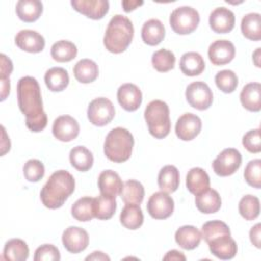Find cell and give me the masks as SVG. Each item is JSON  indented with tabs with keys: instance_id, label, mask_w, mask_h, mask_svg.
Wrapping results in <instances>:
<instances>
[{
	"instance_id": "23",
	"label": "cell",
	"mask_w": 261,
	"mask_h": 261,
	"mask_svg": "<svg viewBox=\"0 0 261 261\" xmlns=\"http://www.w3.org/2000/svg\"><path fill=\"white\" fill-rule=\"evenodd\" d=\"M141 35L145 44L156 46L163 41L165 37V28L159 19L151 18L143 24Z\"/></svg>"
},
{
	"instance_id": "46",
	"label": "cell",
	"mask_w": 261,
	"mask_h": 261,
	"mask_svg": "<svg viewBox=\"0 0 261 261\" xmlns=\"http://www.w3.org/2000/svg\"><path fill=\"white\" fill-rule=\"evenodd\" d=\"M242 143L250 153H259L261 151L260 129H251L246 133L243 137Z\"/></svg>"
},
{
	"instance_id": "12",
	"label": "cell",
	"mask_w": 261,
	"mask_h": 261,
	"mask_svg": "<svg viewBox=\"0 0 261 261\" xmlns=\"http://www.w3.org/2000/svg\"><path fill=\"white\" fill-rule=\"evenodd\" d=\"M53 136L61 142H70L80 134L79 122L70 115L58 116L52 126Z\"/></svg>"
},
{
	"instance_id": "35",
	"label": "cell",
	"mask_w": 261,
	"mask_h": 261,
	"mask_svg": "<svg viewBox=\"0 0 261 261\" xmlns=\"http://www.w3.org/2000/svg\"><path fill=\"white\" fill-rule=\"evenodd\" d=\"M3 257L6 260L24 261L29 257V247L20 239H11L4 246Z\"/></svg>"
},
{
	"instance_id": "1",
	"label": "cell",
	"mask_w": 261,
	"mask_h": 261,
	"mask_svg": "<svg viewBox=\"0 0 261 261\" xmlns=\"http://www.w3.org/2000/svg\"><path fill=\"white\" fill-rule=\"evenodd\" d=\"M16 93L19 110L25 116L27 127L34 133L43 130L47 125L48 119L43 109L41 89L38 81L33 76L19 79Z\"/></svg>"
},
{
	"instance_id": "13",
	"label": "cell",
	"mask_w": 261,
	"mask_h": 261,
	"mask_svg": "<svg viewBox=\"0 0 261 261\" xmlns=\"http://www.w3.org/2000/svg\"><path fill=\"white\" fill-rule=\"evenodd\" d=\"M64 248L73 254L84 251L89 245L88 232L79 226H69L62 233Z\"/></svg>"
},
{
	"instance_id": "29",
	"label": "cell",
	"mask_w": 261,
	"mask_h": 261,
	"mask_svg": "<svg viewBox=\"0 0 261 261\" xmlns=\"http://www.w3.org/2000/svg\"><path fill=\"white\" fill-rule=\"evenodd\" d=\"M179 67L184 74L195 76L203 72L205 69V61L198 52H187L180 58Z\"/></svg>"
},
{
	"instance_id": "6",
	"label": "cell",
	"mask_w": 261,
	"mask_h": 261,
	"mask_svg": "<svg viewBox=\"0 0 261 261\" xmlns=\"http://www.w3.org/2000/svg\"><path fill=\"white\" fill-rule=\"evenodd\" d=\"M199 22V12L191 6L177 7L169 16L170 27L178 35L191 34L197 29Z\"/></svg>"
},
{
	"instance_id": "27",
	"label": "cell",
	"mask_w": 261,
	"mask_h": 261,
	"mask_svg": "<svg viewBox=\"0 0 261 261\" xmlns=\"http://www.w3.org/2000/svg\"><path fill=\"white\" fill-rule=\"evenodd\" d=\"M179 186V171L174 165L163 166L158 174V187L167 194L173 193Z\"/></svg>"
},
{
	"instance_id": "41",
	"label": "cell",
	"mask_w": 261,
	"mask_h": 261,
	"mask_svg": "<svg viewBox=\"0 0 261 261\" xmlns=\"http://www.w3.org/2000/svg\"><path fill=\"white\" fill-rule=\"evenodd\" d=\"M223 234H230L229 227L223 221L212 220L202 225L201 236L206 243H209L211 240Z\"/></svg>"
},
{
	"instance_id": "40",
	"label": "cell",
	"mask_w": 261,
	"mask_h": 261,
	"mask_svg": "<svg viewBox=\"0 0 261 261\" xmlns=\"http://www.w3.org/2000/svg\"><path fill=\"white\" fill-rule=\"evenodd\" d=\"M175 56L174 54L166 49H160L155 51L152 55V65L160 72L169 71L174 67Z\"/></svg>"
},
{
	"instance_id": "33",
	"label": "cell",
	"mask_w": 261,
	"mask_h": 261,
	"mask_svg": "<svg viewBox=\"0 0 261 261\" xmlns=\"http://www.w3.org/2000/svg\"><path fill=\"white\" fill-rule=\"evenodd\" d=\"M69 161L71 165L79 171L89 170L94 162L92 152L84 146H76L70 150Z\"/></svg>"
},
{
	"instance_id": "16",
	"label": "cell",
	"mask_w": 261,
	"mask_h": 261,
	"mask_svg": "<svg viewBox=\"0 0 261 261\" xmlns=\"http://www.w3.org/2000/svg\"><path fill=\"white\" fill-rule=\"evenodd\" d=\"M234 22L236 17L233 12L223 6L215 8L209 16L210 28L217 34L229 33L233 29Z\"/></svg>"
},
{
	"instance_id": "34",
	"label": "cell",
	"mask_w": 261,
	"mask_h": 261,
	"mask_svg": "<svg viewBox=\"0 0 261 261\" xmlns=\"http://www.w3.org/2000/svg\"><path fill=\"white\" fill-rule=\"evenodd\" d=\"M243 35L252 41L261 39V15L256 12L246 14L241 21Z\"/></svg>"
},
{
	"instance_id": "47",
	"label": "cell",
	"mask_w": 261,
	"mask_h": 261,
	"mask_svg": "<svg viewBox=\"0 0 261 261\" xmlns=\"http://www.w3.org/2000/svg\"><path fill=\"white\" fill-rule=\"evenodd\" d=\"M0 57H1V72H0L1 77L0 79H9V75L13 69L12 61L4 54H1Z\"/></svg>"
},
{
	"instance_id": "49",
	"label": "cell",
	"mask_w": 261,
	"mask_h": 261,
	"mask_svg": "<svg viewBox=\"0 0 261 261\" xmlns=\"http://www.w3.org/2000/svg\"><path fill=\"white\" fill-rule=\"evenodd\" d=\"M1 80V101H4L10 93V81L9 79H0Z\"/></svg>"
},
{
	"instance_id": "48",
	"label": "cell",
	"mask_w": 261,
	"mask_h": 261,
	"mask_svg": "<svg viewBox=\"0 0 261 261\" xmlns=\"http://www.w3.org/2000/svg\"><path fill=\"white\" fill-rule=\"evenodd\" d=\"M260 230H261V224L257 223L256 225H254L251 230H250V240L252 242V244L256 247V248H260L261 247V243H260Z\"/></svg>"
},
{
	"instance_id": "14",
	"label": "cell",
	"mask_w": 261,
	"mask_h": 261,
	"mask_svg": "<svg viewBox=\"0 0 261 261\" xmlns=\"http://www.w3.org/2000/svg\"><path fill=\"white\" fill-rule=\"evenodd\" d=\"M234 55V45L228 40H216L208 48V57L214 65L229 63Z\"/></svg>"
},
{
	"instance_id": "5",
	"label": "cell",
	"mask_w": 261,
	"mask_h": 261,
	"mask_svg": "<svg viewBox=\"0 0 261 261\" xmlns=\"http://www.w3.org/2000/svg\"><path fill=\"white\" fill-rule=\"evenodd\" d=\"M145 120L148 124L149 133L156 139L165 138L170 132L169 107L161 100L151 101L144 112Z\"/></svg>"
},
{
	"instance_id": "2",
	"label": "cell",
	"mask_w": 261,
	"mask_h": 261,
	"mask_svg": "<svg viewBox=\"0 0 261 261\" xmlns=\"http://www.w3.org/2000/svg\"><path fill=\"white\" fill-rule=\"evenodd\" d=\"M75 181L66 170H57L48 178L41 190L40 197L43 205L49 209L60 208L73 193Z\"/></svg>"
},
{
	"instance_id": "11",
	"label": "cell",
	"mask_w": 261,
	"mask_h": 261,
	"mask_svg": "<svg viewBox=\"0 0 261 261\" xmlns=\"http://www.w3.org/2000/svg\"><path fill=\"white\" fill-rule=\"evenodd\" d=\"M202 121L200 117L193 113H185L177 119L175 123V134L182 141H191L195 139L201 132Z\"/></svg>"
},
{
	"instance_id": "54",
	"label": "cell",
	"mask_w": 261,
	"mask_h": 261,
	"mask_svg": "<svg viewBox=\"0 0 261 261\" xmlns=\"http://www.w3.org/2000/svg\"><path fill=\"white\" fill-rule=\"evenodd\" d=\"M259 54H260V48H257V50L254 52L253 56H254V62H255L256 66H258V67H260V64H259L258 61H257V59L259 58Z\"/></svg>"
},
{
	"instance_id": "43",
	"label": "cell",
	"mask_w": 261,
	"mask_h": 261,
	"mask_svg": "<svg viewBox=\"0 0 261 261\" xmlns=\"http://www.w3.org/2000/svg\"><path fill=\"white\" fill-rule=\"evenodd\" d=\"M244 177L247 184L250 185L251 187L256 189L261 188V160L260 159H254L249 161L244 171Z\"/></svg>"
},
{
	"instance_id": "21",
	"label": "cell",
	"mask_w": 261,
	"mask_h": 261,
	"mask_svg": "<svg viewBox=\"0 0 261 261\" xmlns=\"http://www.w3.org/2000/svg\"><path fill=\"white\" fill-rule=\"evenodd\" d=\"M196 207L198 210L205 214L217 212L221 207V198L217 191L208 188L204 192L196 195Z\"/></svg>"
},
{
	"instance_id": "42",
	"label": "cell",
	"mask_w": 261,
	"mask_h": 261,
	"mask_svg": "<svg viewBox=\"0 0 261 261\" xmlns=\"http://www.w3.org/2000/svg\"><path fill=\"white\" fill-rule=\"evenodd\" d=\"M238 83L237 74L229 69L218 71L215 75V84L223 93H232L237 89Z\"/></svg>"
},
{
	"instance_id": "44",
	"label": "cell",
	"mask_w": 261,
	"mask_h": 261,
	"mask_svg": "<svg viewBox=\"0 0 261 261\" xmlns=\"http://www.w3.org/2000/svg\"><path fill=\"white\" fill-rule=\"evenodd\" d=\"M23 175L31 182H37L45 174L44 164L38 159H30L23 165Z\"/></svg>"
},
{
	"instance_id": "22",
	"label": "cell",
	"mask_w": 261,
	"mask_h": 261,
	"mask_svg": "<svg viewBox=\"0 0 261 261\" xmlns=\"http://www.w3.org/2000/svg\"><path fill=\"white\" fill-rule=\"evenodd\" d=\"M240 100L244 108L258 112L261 109V85L259 83L247 84L240 94Z\"/></svg>"
},
{
	"instance_id": "15",
	"label": "cell",
	"mask_w": 261,
	"mask_h": 261,
	"mask_svg": "<svg viewBox=\"0 0 261 261\" xmlns=\"http://www.w3.org/2000/svg\"><path fill=\"white\" fill-rule=\"evenodd\" d=\"M71 6L80 13L92 19H101L108 12L107 0H72Z\"/></svg>"
},
{
	"instance_id": "4",
	"label": "cell",
	"mask_w": 261,
	"mask_h": 261,
	"mask_svg": "<svg viewBox=\"0 0 261 261\" xmlns=\"http://www.w3.org/2000/svg\"><path fill=\"white\" fill-rule=\"evenodd\" d=\"M134 147V137L123 127L112 128L106 136L104 142V154L113 162L121 163L132 155Z\"/></svg>"
},
{
	"instance_id": "9",
	"label": "cell",
	"mask_w": 261,
	"mask_h": 261,
	"mask_svg": "<svg viewBox=\"0 0 261 261\" xmlns=\"http://www.w3.org/2000/svg\"><path fill=\"white\" fill-rule=\"evenodd\" d=\"M242 164V155L234 148L224 149L213 160L212 168L219 176H228L233 174Z\"/></svg>"
},
{
	"instance_id": "7",
	"label": "cell",
	"mask_w": 261,
	"mask_h": 261,
	"mask_svg": "<svg viewBox=\"0 0 261 261\" xmlns=\"http://www.w3.org/2000/svg\"><path fill=\"white\" fill-rule=\"evenodd\" d=\"M87 114L88 119L92 124L104 126L114 118L115 109L109 99L100 97L90 102Z\"/></svg>"
},
{
	"instance_id": "8",
	"label": "cell",
	"mask_w": 261,
	"mask_h": 261,
	"mask_svg": "<svg viewBox=\"0 0 261 261\" xmlns=\"http://www.w3.org/2000/svg\"><path fill=\"white\" fill-rule=\"evenodd\" d=\"M186 99L192 107L198 110H206L213 102V94L206 83L198 81L187 87Z\"/></svg>"
},
{
	"instance_id": "20",
	"label": "cell",
	"mask_w": 261,
	"mask_h": 261,
	"mask_svg": "<svg viewBox=\"0 0 261 261\" xmlns=\"http://www.w3.org/2000/svg\"><path fill=\"white\" fill-rule=\"evenodd\" d=\"M122 187L123 184L120 176L113 170H104L98 177V188L101 194L116 197L120 195Z\"/></svg>"
},
{
	"instance_id": "39",
	"label": "cell",
	"mask_w": 261,
	"mask_h": 261,
	"mask_svg": "<svg viewBox=\"0 0 261 261\" xmlns=\"http://www.w3.org/2000/svg\"><path fill=\"white\" fill-rule=\"evenodd\" d=\"M239 212L246 220H254L260 213V201L256 196L246 195L239 203Z\"/></svg>"
},
{
	"instance_id": "26",
	"label": "cell",
	"mask_w": 261,
	"mask_h": 261,
	"mask_svg": "<svg viewBox=\"0 0 261 261\" xmlns=\"http://www.w3.org/2000/svg\"><path fill=\"white\" fill-rule=\"evenodd\" d=\"M175 242L185 250H193L197 248L202 240L201 232L193 225L180 226L175 231Z\"/></svg>"
},
{
	"instance_id": "10",
	"label": "cell",
	"mask_w": 261,
	"mask_h": 261,
	"mask_svg": "<svg viewBox=\"0 0 261 261\" xmlns=\"http://www.w3.org/2000/svg\"><path fill=\"white\" fill-rule=\"evenodd\" d=\"M174 209L173 199L164 192L154 193L148 200L147 210L154 219L168 218Z\"/></svg>"
},
{
	"instance_id": "38",
	"label": "cell",
	"mask_w": 261,
	"mask_h": 261,
	"mask_svg": "<svg viewBox=\"0 0 261 261\" xmlns=\"http://www.w3.org/2000/svg\"><path fill=\"white\" fill-rule=\"evenodd\" d=\"M71 215L79 221H90L94 216V198L83 197L71 206Z\"/></svg>"
},
{
	"instance_id": "31",
	"label": "cell",
	"mask_w": 261,
	"mask_h": 261,
	"mask_svg": "<svg viewBox=\"0 0 261 261\" xmlns=\"http://www.w3.org/2000/svg\"><path fill=\"white\" fill-rule=\"evenodd\" d=\"M44 81L50 91L61 92L68 86L69 76L66 69L62 67H52L46 71Z\"/></svg>"
},
{
	"instance_id": "32",
	"label": "cell",
	"mask_w": 261,
	"mask_h": 261,
	"mask_svg": "<svg viewBox=\"0 0 261 261\" xmlns=\"http://www.w3.org/2000/svg\"><path fill=\"white\" fill-rule=\"evenodd\" d=\"M116 210L115 197L101 194L94 198V216L101 220L110 219Z\"/></svg>"
},
{
	"instance_id": "28",
	"label": "cell",
	"mask_w": 261,
	"mask_h": 261,
	"mask_svg": "<svg viewBox=\"0 0 261 261\" xmlns=\"http://www.w3.org/2000/svg\"><path fill=\"white\" fill-rule=\"evenodd\" d=\"M98 65L91 59H81L73 66V75L76 81L82 84H89L94 82L98 77Z\"/></svg>"
},
{
	"instance_id": "37",
	"label": "cell",
	"mask_w": 261,
	"mask_h": 261,
	"mask_svg": "<svg viewBox=\"0 0 261 261\" xmlns=\"http://www.w3.org/2000/svg\"><path fill=\"white\" fill-rule=\"evenodd\" d=\"M77 54L76 46L67 40H60L51 47V56L55 61L68 62L75 58Z\"/></svg>"
},
{
	"instance_id": "3",
	"label": "cell",
	"mask_w": 261,
	"mask_h": 261,
	"mask_svg": "<svg viewBox=\"0 0 261 261\" xmlns=\"http://www.w3.org/2000/svg\"><path fill=\"white\" fill-rule=\"evenodd\" d=\"M134 37V25L129 18L121 14L114 15L106 29L103 43L105 48L114 54L126 50Z\"/></svg>"
},
{
	"instance_id": "52",
	"label": "cell",
	"mask_w": 261,
	"mask_h": 261,
	"mask_svg": "<svg viewBox=\"0 0 261 261\" xmlns=\"http://www.w3.org/2000/svg\"><path fill=\"white\" fill-rule=\"evenodd\" d=\"M143 1H129V0H126V1H122L121 4H122V7H123V10L125 12H129L134 9H136L138 6H141L143 5Z\"/></svg>"
},
{
	"instance_id": "17",
	"label": "cell",
	"mask_w": 261,
	"mask_h": 261,
	"mask_svg": "<svg viewBox=\"0 0 261 261\" xmlns=\"http://www.w3.org/2000/svg\"><path fill=\"white\" fill-rule=\"evenodd\" d=\"M142 92L135 84H123L117 90V100L126 111H136L142 103Z\"/></svg>"
},
{
	"instance_id": "18",
	"label": "cell",
	"mask_w": 261,
	"mask_h": 261,
	"mask_svg": "<svg viewBox=\"0 0 261 261\" xmlns=\"http://www.w3.org/2000/svg\"><path fill=\"white\" fill-rule=\"evenodd\" d=\"M16 46L30 53H39L45 47L44 37L33 30H21L15 36Z\"/></svg>"
},
{
	"instance_id": "30",
	"label": "cell",
	"mask_w": 261,
	"mask_h": 261,
	"mask_svg": "<svg viewBox=\"0 0 261 261\" xmlns=\"http://www.w3.org/2000/svg\"><path fill=\"white\" fill-rule=\"evenodd\" d=\"M121 224L127 229H138L144 222L143 211L139 204H125L120 216Z\"/></svg>"
},
{
	"instance_id": "24",
	"label": "cell",
	"mask_w": 261,
	"mask_h": 261,
	"mask_svg": "<svg viewBox=\"0 0 261 261\" xmlns=\"http://www.w3.org/2000/svg\"><path fill=\"white\" fill-rule=\"evenodd\" d=\"M186 185L189 192L196 196L210 187V178L203 168L194 167L187 174Z\"/></svg>"
},
{
	"instance_id": "50",
	"label": "cell",
	"mask_w": 261,
	"mask_h": 261,
	"mask_svg": "<svg viewBox=\"0 0 261 261\" xmlns=\"http://www.w3.org/2000/svg\"><path fill=\"white\" fill-rule=\"evenodd\" d=\"M163 260H186V256L176 250H171L167 252V254L163 257Z\"/></svg>"
},
{
	"instance_id": "45",
	"label": "cell",
	"mask_w": 261,
	"mask_h": 261,
	"mask_svg": "<svg viewBox=\"0 0 261 261\" xmlns=\"http://www.w3.org/2000/svg\"><path fill=\"white\" fill-rule=\"evenodd\" d=\"M35 261H58L60 260L59 250L51 244H44L37 248L34 255Z\"/></svg>"
},
{
	"instance_id": "19",
	"label": "cell",
	"mask_w": 261,
	"mask_h": 261,
	"mask_svg": "<svg viewBox=\"0 0 261 261\" xmlns=\"http://www.w3.org/2000/svg\"><path fill=\"white\" fill-rule=\"evenodd\" d=\"M210 252L217 258L221 260L232 259L238 251V246L236 241L230 237V234H223L211 240L207 243Z\"/></svg>"
},
{
	"instance_id": "53",
	"label": "cell",
	"mask_w": 261,
	"mask_h": 261,
	"mask_svg": "<svg viewBox=\"0 0 261 261\" xmlns=\"http://www.w3.org/2000/svg\"><path fill=\"white\" fill-rule=\"evenodd\" d=\"M86 260H110V258L100 251H95L91 255L86 257Z\"/></svg>"
},
{
	"instance_id": "25",
	"label": "cell",
	"mask_w": 261,
	"mask_h": 261,
	"mask_svg": "<svg viewBox=\"0 0 261 261\" xmlns=\"http://www.w3.org/2000/svg\"><path fill=\"white\" fill-rule=\"evenodd\" d=\"M15 12L24 22L36 21L43 12V4L39 0H19L15 6Z\"/></svg>"
},
{
	"instance_id": "51",
	"label": "cell",
	"mask_w": 261,
	"mask_h": 261,
	"mask_svg": "<svg viewBox=\"0 0 261 261\" xmlns=\"http://www.w3.org/2000/svg\"><path fill=\"white\" fill-rule=\"evenodd\" d=\"M1 129H2V144H1V156H3L7 151H9L10 149V142H9V138L6 136V132H5V128L4 126H1Z\"/></svg>"
},
{
	"instance_id": "36",
	"label": "cell",
	"mask_w": 261,
	"mask_h": 261,
	"mask_svg": "<svg viewBox=\"0 0 261 261\" xmlns=\"http://www.w3.org/2000/svg\"><path fill=\"white\" fill-rule=\"evenodd\" d=\"M145 196L143 185L135 179H128L123 184L120 197L125 204H141Z\"/></svg>"
}]
</instances>
